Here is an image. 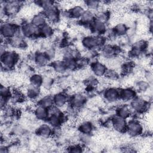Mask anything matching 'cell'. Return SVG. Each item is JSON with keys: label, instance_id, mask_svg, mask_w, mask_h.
<instances>
[{"label": "cell", "instance_id": "obj_1", "mask_svg": "<svg viewBox=\"0 0 153 153\" xmlns=\"http://www.w3.org/2000/svg\"><path fill=\"white\" fill-rule=\"evenodd\" d=\"M106 38L103 35H87L81 41L82 47L88 51H94L105 45Z\"/></svg>", "mask_w": 153, "mask_h": 153}, {"label": "cell", "instance_id": "obj_2", "mask_svg": "<svg viewBox=\"0 0 153 153\" xmlns=\"http://www.w3.org/2000/svg\"><path fill=\"white\" fill-rule=\"evenodd\" d=\"M19 60V56L16 52L7 50L1 54V68H4V71L11 70L16 66Z\"/></svg>", "mask_w": 153, "mask_h": 153}, {"label": "cell", "instance_id": "obj_3", "mask_svg": "<svg viewBox=\"0 0 153 153\" xmlns=\"http://www.w3.org/2000/svg\"><path fill=\"white\" fill-rule=\"evenodd\" d=\"M0 32L2 38L8 40L19 33L20 26L14 22L4 21L1 24Z\"/></svg>", "mask_w": 153, "mask_h": 153}, {"label": "cell", "instance_id": "obj_4", "mask_svg": "<svg viewBox=\"0 0 153 153\" xmlns=\"http://www.w3.org/2000/svg\"><path fill=\"white\" fill-rule=\"evenodd\" d=\"M22 2L19 1H8L1 4V14L7 17H11L17 14L22 6Z\"/></svg>", "mask_w": 153, "mask_h": 153}, {"label": "cell", "instance_id": "obj_5", "mask_svg": "<svg viewBox=\"0 0 153 153\" xmlns=\"http://www.w3.org/2000/svg\"><path fill=\"white\" fill-rule=\"evenodd\" d=\"M130 107L132 112L137 114H143L148 112L149 109V101L144 99L142 97L136 96L130 102Z\"/></svg>", "mask_w": 153, "mask_h": 153}, {"label": "cell", "instance_id": "obj_6", "mask_svg": "<svg viewBox=\"0 0 153 153\" xmlns=\"http://www.w3.org/2000/svg\"><path fill=\"white\" fill-rule=\"evenodd\" d=\"M20 33L25 38H37L40 37L39 28L30 22H24L20 26Z\"/></svg>", "mask_w": 153, "mask_h": 153}, {"label": "cell", "instance_id": "obj_7", "mask_svg": "<svg viewBox=\"0 0 153 153\" xmlns=\"http://www.w3.org/2000/svg\"><path fill=\"white\" fill-rule=\"evenodd\" d=\"M126 132L131 137L139 136L143 133V126L138 120H130L127 123Z\"/></svg>", "mask_w": 153, "mask_h": 153}, {"label": "cell", "instance_id": "obj_8", "mask_svg": "<svg viewBox=\"0 0 153 153\" xmlns=\"http://www.w3.org/2000/svg\"><path fill=\"white\" fill-rule=\"evenodd\" d=\"M87 101L86 96L80 93H77L69 97V104L73 109H81L85 104Z\"/></svg>", "mask_w": 153, "mask_h": 153}, {"label": "cell", "instance_id": "obj_9", "mask_svg": "<svg viewBox=\"0 0 153 153\" xmlns=\"http://www.w3.org/2000/svg\"><path fill=\"white\" fill-rule=\"evenodd\" d=\"M111 123L113 129L120 133H124L126 132L127 121L117 115H115L111 119Z\"/></svg>", "mask_w": 153, "mask_h": 153}, {"label": "cell", "instance_id": "obj_10", "mask_svg": "<svg viewBox=\"0 0 153 153\" xmlns=\"http://www.w3.org/2000/svg\"><path fill=\"white\" fill-rule=\"evenodd\" d=\"M88 27L96 35H103L106 32L108 29L106 23L96 17Z\"/></svg>", "mask_w": 153, "mask_h": 153}, {"label": "cell", "instance_id": "obj_11", "mask_svg": "<svg viewBox=\"0 0 153 153\" xmlns=\"http://www.w3.org/2000/svg\"><path fill=\"white\" fill-rule=\"evenodd\" d=\"M103 99L109 103H114L120 99V89L115 87H108L103 91Z\"/></svg>", "mask_w": 153, "mask_h": 153}, {"label": "cell", "instance_id": "obj_12", "mask_svg": "<svg viewBox=\"0 0 153 153\" xmlns=\"http://www.w3.org/2000/svg\"><path fill=\"white\" fill-rule=\"evenodd\" d=\"M119 52H120V48L111 44H105L101 48V53L102 56L107 59L116 57Z\"/></svg>", "mask_w": 153, "mask_h": 153}, {"label": "cell", "instance_id": "obj_13", "mask_svg": "<svg viewBox=\"0 0 153 153\" xmlns=\"http://www.w3.org/2000/svg\"><path fill=\"white\" fill-rule=\"evenodd\" d=\"M69 97L68 94L63 92H57L53 96V105L60 109L69 102Z\"/></svg>", "mask_w": 153, "mask_h": 153}, {"label": "cell", "instance_id": "obj_14", "mask_svg": "<svg viewBox=\"0 0 153 153\" xmlns=\"http://www.w3.org/2000/svg\"><path fill=\"white\" fill-rule=\"evenodd\" d=\"M36 133L43 139H48L54 134V128L48 123L42 124L36 129Z\"/></svg>", "mask_w": 153, "mask_h": 153}, {"label": "cell", "instance_id": "obj_15", "mask_svg": "<svg viewBox=\"0 0 153 153\" xmlns=\"http://www.w3.org/2000/svg\"><path fill=\"white\" fill-rule=\"evenodd\" d=\"M137 96L136 90L131 87H126L120 90V99L124 102H130Z\"/></svg>", "mask_w": 153, "mask_h": 153}, {"label": "cell", "instance_id": "obj_16", "mask_svg": "<svg viewBox=\"0 0 153 153\" xmlns=\"http://www.w3.org/2000/svg\"><path fill=\"white\" fill-rule=\"evenodd\" d=\"M107 68L103 63L95 61L91 63V70L93 74L96 76H105Z\"/></svg>", "mask_w": 153, "mask_h": 153}, {"label": "cell", "instance_id": "obj_17", "mask_svg": "<svg viewBox=\"0 0 153 153\" xmlns=\"http://www.w3.org/2000/svg\"><path fill=\"white\" fill-rule=\"evenodd\" d=\"M33 114L35 118L40 121H47L50 115L49 109L39 105L36 106Z\"/></svg>", "mask_w": 153, "mask_h": 153}, {"label": "cell", "instance_id": "obj_18", "mask_svg": "<svg viewBox=\"0 0 153 153\" xmlns=\"http://www.w3.org/2000/svg\"><path fill=\"white\" fill-rule=\"evenodd\" d=\"M95 19L96 14L93 13V11L87 10H85L81 17L79 18V22L82 25L89 26Z\"/></svg>", "mask_w": 153, "mask_h": 153}, {"label": "cell", "instance_id": "obj_19", "mask_svg": "<svg viewBox=\"0 0 153 153\" xmlns=\"http://www.w3.org/2000/svg\"><path fill=\"white\" fill-rule=\"evenodd\" d=\"M33 25L39 28L48 23L47 19L43 12H40L34 14L30 22Z\"/></svg>", "mask_w": 153, "mask_h": 153}, {"label": "cell", "instance_id": "obj_20", "mask_svg": "<svg viewBox=\"0 0 153 153\" xmlns=\"http://www.w3.org/2000/svg\"><path fill=\"white\" fill-rule=\"evenodd\" d=\"M8 41L11 46L16 48H24L26 45L25 38L20 32Z\"/></svg>", "mask_w": 153, "mask_h": 153}, {"label": "cell", "instance_id": "obj_21", "mask_svg": "<svg viewBox=\"0 0 153 153\" xmlns=\"http://www.w3.org/2000/svg\"><path fill=\"white\" fill-rule=\"evenodd\" d=\"M41 92V87L29 84V85L26 88L25 95L29 99L34 100L37 99L40 96Z\"/></svg>", "mask_w": 153, "mask_h": 153}, {"label": "cell", "instance_id": "obj_22", "mask_svg": "<svg viewBox=\"0 0 153 153\" xmlns=\"http://www.w3.org/2000/svg\"><path fill=\"white\" fill-rule=\"evenodd\" d=\"M34 62L38 67H45L48 65L50 60L44 52H37L34 56Z\"/></svg>", "mask_w": 153, "mask_h": 153}, {"label": "cell", "instance_id": "obj_23", "mask_svg": "<svg viewBox=\"0 0 153 153\" xmlns=\"http://www.w3.org/2000/svg\"><path fill=\"white\" fill-rule=\"evenodd\" d=\"M132 114V110L131 109L129 105H123L119 106L116 109L117 115L127 120L128 118Z\"/></svg>", "mask_w": 153, "mask_h": 153}, {"label": "cell", "instance_id": "obj_24", "mask_svg": "<svg viewBox=\"0 0 153 153\" xmlns=\"http://www.w3.org/2000/svg\"><path fill=\"white\" fill-rule=\"evenodd\" d=\"M78 130L81 134L90 135L94 130V126L90 121H84L79 124Z\"/></svg>", "mask_w": 153, "mask_h": 153}, {"label": "cell", "instance_id": "obj_25", "mask_svg": "<svg viewBox=\"0 0 153 153\" xmlns=\"http://www.w3.org/2000/svg\"><path fill=\"white\" fill-rule=\"evenodd\" d=\"M84 11L85 9L82 6L75 5L72 7L71 9H69V11H68L69 18L79 19Z\"/></svg>", "mask_w": 153, "mask_h": 153}, {"label": "cell", "instance_id": "obj_26", "mask_svg": "<svg viewBox=\"0 0 153 153\" xmlns=\"http://www.w3.org/2000/svg\"><path fill=\"white\" fill-rule=\"evenodd\" d=\"M51 67L53 71L57 74H63L65 73L68 69L65 65V62L62 60H57L51 62Z\"/></svg>", "mask_w": 153, "mask_h": 153}, {"label": "cell", "instance_id": "obj_27", "mask_svg": "<svg viewBox=\"0 0 153 153\" xmlns=\"http://www.w3.org/2000/svg\"><path fill=\"white\" fill-rule=\"evenodd\" d=\"M54 29L52 26L47 23L42 27H39V33H40V37H42L43 38H51L54 34Z\"/></svg>", "mask_w": 153, "mask_h": 153}, {"label": "cell", "instance_id": "obj_28", "mask_svg": "<svg viewBox=\"0 0 153 153\" xmlns=\"http://www.w3.org/2000/svg\"><path fill=\"white\" fill-rule=\"evenodd\" d=\"M112 29L115 36H123L127 33L128 27L126 24L123 23H120L117 24Z\"/></svg>", "mask_w": 153, "mask_h": 153}, {"label": "cell", "instance_id": "obj_29", "mask_svg": "<svg viewBox=\"0 0 153 153\" xmlns=\"http://www.w3.org/2000/svg\"><path fill=\"white\" fill-rule=\"evenodd\" d=\"M29 84L41 87L43 81V75L39 74H33L29 77Z\"/></svg>", "mask_w": 153, "mask_h": 153}, {"label": "cell", "instance_id": "obj_30", "mask_svg": "<svg viewBox=\"0 0 153 153\" xmlns=\"http://www.w3.org/2000/svg\"><path fill=\"white\" fill-rule=\"evenodd\" d=\"M38 105H41L48 109L53 106V96L48 94L42 97L38 101Z\"/></svg>", "mask_w": 153, "mask_h": 153}, {"label": "cell", "instance_id": "obj_31", "mask_svg": "<svg viewBox=\"0 0 153 153\" xmlns=\"http://www.w3.org/2000/svg\"><path fill=\"white\" fill-rule=\"evenodd\" d=\"M150 84L147 81L143 79H140L136 82V90L142 93L147 91L150 87Z\"/></svg>", "mask_w": 153, "mask_h": 153}, {"label": "cell", "instance_id": "obj_32", "mask_svg": "<svg viewBox=\"0 0 153 153\" xmlns=\"http://www.w3.org/2000/svg\"><path fill=\"white\" fill-rule=\"evenodd\" d=\"M54 83V80L53 78L48 75L43 76V81L41 87H42L45 90H49L53 87Z\"/></svg>", "mask_w": 153, "mask_h": 153}, {"label": "cell", "instance_id": "obj_33", "mask_svg": "<svg viewBox=\"0 0 153 153\" xmlns=\"http://www.w3.org/2000/svg\"><path fill=\"white\" fill-rule=\"evenodd\" d=\"M85 6L87 7L88 10L93 11L94 10H97L100 5V1L95 0H88L84 2Z\"/></svg>", "mask_w": 153, "mask_h": 153}, {"label": "cell", "instance_id": "obj_34", "mask_svg": "<svg viewBox=\"0 0 153 153\" xmlns=\"http://www.w3.org/2000/svg\"><path fill=\"white\" fill-rule=\"evenodd\" d=\"M0 95L1 97H2L7 100L12 96V93L10 88L5 86V85L2 84L0 88Z\"/></svg>", "mask_w": 153, "mask_h": 153}, {"label": "cell", "instance_id": "obj_35", "mask_svg": "<svg viewBox=\"0 0 153 153\" xmlns=\"http://www.w3.org/2000/svg\"><path fill=\"white\" fill-rule=\"evenodd\" d=\"M104 76L111 80H116L118 78L119 75L115 70L112 69H107Z\"/></svg>", "mask_w": 153, "mask_h": 153}, {"label": "cell", "instance_id": "obj_36", "mask_svg": "<svg viewBox=\"0 0 153 153\" xmlns=\"http://www.w3.org/2000/svg\"><path fill=\"white\" fill-rule=\"evenodd\" d=\"M44 52L45 53V55L47 56V57H48V60H49L50 61L53 60V59L55 58L56 55V50H55V49H54L53 47H50V48L46 49Z\"/></svg>", "mask_w": 153, "mask_h": 153}, {"label": "cell", "instance_id": "obj_37", "mask_svg": "<svg viewBox=\"0 0 153 153\" xmlns=\"http://www.w3.org/2000/svg\"><path fill=\"white\" fill-rule=\"evenodd\" d=\"M68 152H75V153H79L84 151V148L82 146L79 144L73 145L68 148Z\"/></svg>", "mask_w": 153, "mask_h": 153}, {"label": "cell", "instance_id": "obj_38", "mask_svg": "<svg viewBox=\"0 0 153 153\" xmlns=\"http://www.w3.org/2000/svg\"><path fill=\"white\" fill-rule=\"evenodd\" d=\"M145 77L146 78V81H147L149 84H151L152 81V73L149 71H148L145 74Z\"/></svg>", "mask_w": 153, "mask_h": 153}, {"label": "cell", "instance_id": "obj_39", "mask_svg": "<svg viewBox=\"0 0 153 153\" xmlns=\"http://www.w3.org/2000/svg\"><path fill=\"white\" fill-rule=\"evenodd\" d=\"M9 152V150H8V148L5 146H2L1 149H0V152L1 153H5V152Z\"/></svg>", "mask_w": 153, "mask_h": 153}]
</instances>
